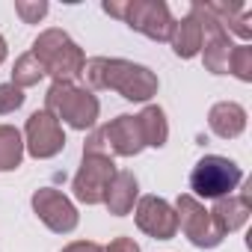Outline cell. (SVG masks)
Listing matches in <instances>:
<instances>
[{"label": "cell", "mask_w": 252, "mask_h": 252, "mask_svg": "<svg viewBox=\"0 0 252 252\" xmlns=\"http://www.w3.org/2000/svg\"><path fill=\"white\" fill-rule=\"evenodd\" d=\"M80 77H86L89 92L92 89H113L125 101H134V104H149L160 89V80L149 65H140V63H131V60H119V57H113V60L110 57L86 60Z\"/></svg>", "instance_id": "1"}, {"label": "cell", "mask_w": 252, "mask_h": 252, "mask_svg": "<svg viewBox=\"0 0 252 252\" xmlns=\"http://www.w3.org/2000/svg\"><path fill=\"white\" fill-rule=\"evenodd\" d=\"M48 77H54V83H74L83 74L86 65V54L80 51V45L60 27H48L36 36L33 51H30Z\"/></svg>", "instance_id": "2"}, {"label": "cell", "mask_w": 252, "mask_h": 252, "mask_svg": "<svg viewBox=\"0 0 252 252\" xmlns=\"http://www.w3.org/2000/svg\"><path fill=\"white\" fill-rule=\"evenodd\" d=\"M45 110L60 125H68L74 131H89V128H95V122L101 116V101L86 86L51 83V89L45 92Z\"/></svg>", "instance_id": "3"}, {"label": "cell", "mask_w": 252, "mask_h": 252, "mask_svg": "<svg viewBox=\"0 0 252 252\" xmlns=\"http://www.w3.org/2000/svg\"><path fill=\"white\" fill-rule=\"evenodd\" d=\"M243 181V169L231 160V158H222V155H205L193 172H190V196L196 199H222V196H231Z\"/></svg>", "instance_id": "4"}, {"label": "cell", "mask_w": 252, "mask_h": 252, "mask_svg": "<svg viewBox=\"0 0 252 252\" xmlns=\"http://www.w3.org/2000/svg\"><path fill=\"white\" fill-rule=\"evenodd\" d=\"M190 15L202 27V51H199V57H202L205 71H211V74H228V57L234 51V42H231L228 30L214 18V12L208 9V3H199V0L190 3Z\"/></svg>", "instance_id": "5"}, {"label": "cell", "mask_w": 252, "mask_h": 252, "mask_svg": "<svg viewBox=\"0 0 252 252\" xmlns=\"http://www.w3.org/2000/svg\"><path fill=\"white\" fill-rule=\"evenodd\" d=\"M116 160L110 155H95V152H83L80 169L71 178V193L80 205H104L107 187L116 175Z\"/></svg>", "instance_id": "6"}, {"label": "cell", "mask_w": 252, "mask_h": 252, "mask_svg": "<svg viewBox=\"0 0 252 252\" xmlns=\"http://www.w3.org/2000/svg\"><path fill=\"white\" fill-rule=\"evenodd\" d=\"M175 214H178V228L196 249H217L222 243V231L214 225L211 211L190 193H181L175 199Z\"/></svg>", "instance_id": "7"}, {"label": "cell", "mask_w": 252, "mask_h": 252, "mask_svg": "<svg viewBox=\"0 0 252 252\" xmlns=\"http://www.w3.org/2000/svg\"><path fill=\"white\" fill-rule=\"evenodd\" d=\"M122 21L134 33H143L152 42H169L172 24H175V18L163 0H125Z\"/></svg>", "instance_id": "8"}, {"label": "cell", "mask_w": 252, "mask_h": 252, "mask_svg": "<svg viewBox=\"0 0 252 252\" xmlns=\"http://www.w3.org/2000/svg\"><path fill=\"white\" fill-rule=\"evenodd\" d=\"M24 155L36 158V160H51L65 149V131L63 125L42 107L36 113H30L27 125H24Z\"/></svg>", "instance_id": "9"}, {"label": "cell", "mask_w": 252, "mask_h": 252, "mask_svg": "<svg viewBox=\"0 0 252 252\" xmlns=\"http://www.w3.org/2000/svg\"><path fill=\"white\" fill-rule=\"evenodd\" d=\"M30 205H33V214H36L54 234H68V231H74L77 222H80V214H77L74 202H71L65 193L54 190V187H39V190L33 193Z\"/></svg>", "instance_id": "10"}, {"label": "cell", "mask_w": 252, "mask_h": 252, "mask_svg": "<svg viewBox=\"0 0 252 252\" xmlns=\"http://www.w3.org/2000/svg\"><path fill=\"white\" fill-rule=\"evenodd\" d=\"M137 228L155 240H172L178 234V214L163 196H143L134 205Z\"/></svg>", "instance_id": "11"}, {"label": "cell", "mask_w": 252, "mask_h": 252, "mask_svg": "<svg viewBox=\"0 0 252 252\" xmlns=\"http://www.w3.org/2000/svg\"><path fill=\"white\" fill-rule=\"evenodd\" d=\"M101 140H104V149L107 155L113 158H137L143 149H146V140H143V131H140V122L137 116L131 113H122L116 119H110L107 125H101Z\"/></svg>", "instance_id": "12"}, {"label": "cell", "mask_w": 252, "mask_h": 252, "mask_svg": "<svg viewBox=\"0 0 252 252\" xmlns=\"http://www.w3.org/2000/svg\"><path fill=\"white\" fill-rule=\"evenodd\" d=\"M249 214H252V199H249L246 190H243V193L222 196V199H217L214 208H211V220H214V225L222 231V237L231 234V231H237V228H243L246 220H249Z\"/></svg>", "instance_id": "13"}, {"label": "cell", "mask_w": 252, "mask_h": 252, "mask_svg": "<svg viewBox=\"0 0 252 252\" xmlns=\"http://www.w3.org/2000/svg\"><path fill=\"white\" fill-rule=\"evenodd\" d=\"M208 128L220 140H237L246 131V110L237 101H217L208 110Z\"/></svg>", "instance_id": "14"}, {"label": "cell", "mask_w": 252, "mask_h": 252, "mask_svg": "<svg viewBox=\"0 0 252 252\" xmlns=\"http://www.w3.org/2000/svg\"><path fill=\"white\" fill-rule=\"evenodd\" d=\"M137 199H140V181H137V175L128 172V169L116 172L113 181H110V187H107V196H104L107 211L113 217H128L134 211Z\"/></svg>", "instance_id": "15"}, {"label": "cell", "mask_w": 252, "mask_h": 252, "mask_svg": "<svg viewBox=\"0 0 252 252\" xmlns=\"http://www.w3.org/2000/svg\"><path fill=\"white\" fill-rule=\"evenodd\" d=\"M169 45H172L175 57H181V60H193V57H199V51H202V27H199V21H196L190 12H187L181 21L172 24Z\"/></svg>", "instance_id": "16"}, {"label": "cell", "mask_w": 252, "mask_h": 252, "mask_svg": "<svg viewBox=\"0 0 252 252\" xmlns=\"http://www.w3.org/2000/svg\"><path fill=\"white\" fill-rule=\"evenodd\" d=\"M137 122H140L146 149H163V146H166V140H169V122H166L163 107L146 104V107L137 113Z\"/></svg>", "instance_id": "17"}, {"label": "cell", "mask_w": 252, "mask_h": 252, "mask_svg": "<svg viewBox=\"0 0 252 252\" xmlns=\"http://www.w3.org/2000/svg\"><path fill=\"white\" fill-rule=\"evenodd\" d=\"M208 9L214 12V18L228 30V36L234 33L237 39H243V45H246V39L252 36V12L243 6V3H208Z\"/></svg>", "instance_id": "18"}, {"label": "cell", "mask_w": 252, "mask_h": 252, "mask_svg": "<svg viewBox=\"0 0 252 252\" xmlns=\"http://www.w3.org/2000/svg\"><path fill=\"white\" fill-rule=\"evenodd\" d=\"M24 160V137L15 125H0V172H15Z\"/></svg>", "instance_id": "19"}, {"label": "cell", "mask_w": 252, "mask_h": 252, "mask_svg": "<svg viewBox=\"0 0 252 252\" xmlns=\"http://www.w3.org/2000/svg\"><path fill=\"white\" fill-rule=\"evenodd\" d=\"M42 77H48L45 68H42V63L27 51V54H21V57L15 60V65H12V80H9V83H15L18 89H30V86H36Z\"/></svg>", "instance_id": "20"}, {"label": "cell", "mask_w": 252, "mask_h": 252, "mask_svg": "<svg viewBox=\"0 0 252 252\" xmlns=\"http://www.w3.org/2000/svg\"><path fill=\"white\" fill-rule=\"evenodd\" d=\"M228 74H234L243 83H252V48L249 45H234L231 57H228Z\"/></svg>", "instance_id": "21"}, {"label": "cell", "mask_w": 252, "mask_h": 252, "mask_svg": "<svg viewBox=\"0 0 252 252\" xmlns=\"http://www.w3.org/2000/svg\"><path fill=\"white\" fill-rule=\"evenodd\" d=\"M15 12L24 24H39L48 15V0H15Z\"/></svg>", "instance_id": "22"}, {"label": "cell", "mask_w": 252, "mask_h": 252, "mask_svg": "<svg viewBox=\"0 0 252 252\" xmlns=\"http://www.w3.org/2000/svg\"><path fill=\"white\" fill-rule=\"evenodd\" d=\"M24 89H18L15 83H0V116H9L15 110L24 107Z\"/></svg>", "instance_id": "23"}, {"label": "cell", "mask_w": 252, "mask_h": 252, "mask_svg": "<svg viewBox=\"0 0 252 252\" xmlns=\"http://www.w3.org/2000/svg\"><path fill=\"white\" fill-rule=\"evenodd\" d=\"M104 252H143V249H140V243H137L134 237H125V234H122V237H113V240L104 246Z\"/></svg>", "instance_id": "24"}, {"label": "cell", "mask_w": 252, "mask_h": 252, "mask_svg": "<svg viewBox=\"0 0 252 252\" xmlns=\"http://www.w3.org/2000/svg\"><path fill=\"white\" fill-rule=\"evenodd\" d=\"M63 252H104V246H98L95 240H71L68 246H63Z\"/></svg>", "instance_id": "25"}, {"label": "cell", "mask_w": 252, "mask_h": 252, "mask_svg": "<svg viewBox=\"0 0 252 252\" xmlns=\"http://www.w3.org/2000/svg\"><path fill=\"white\" fill-rule=\"evenodd\" d=\"M6 54H9V48H6V39H3V33H0V65L6 63Z\"/></svg>", "instance_id": "26"}]
</instances>
